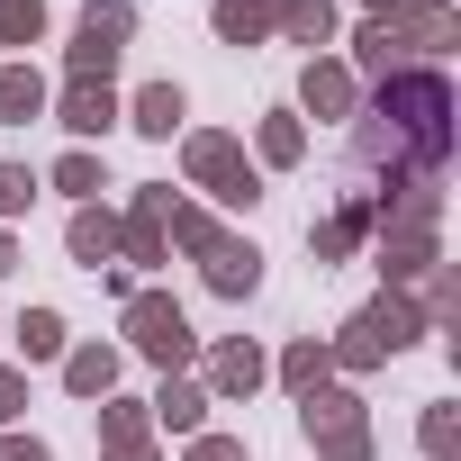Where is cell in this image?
Here are the masks:
<instances>
[{"label":"cell","instance_id":"9c48e42d","mask_svg":"<svg viewBox=\"0 0 461 461\" xmlns=\"http://www.w3.org/2000/svg\"><path fill=\"white\" fill-rule=\"evenodd\" d=\"M299 109H308V118H353V109H362V82L344 73V55H308V73H299Z\"/></svg>","mask_w":461,"mask_h":461},{"label":"cell","instance_id":"83f0119b","mask_svg":"<svg viewBox=\"0 0 461 461\" xmlns=\"http://www.w3.org/2000/svg\"><path fill=\"white\" fill-rule=\"evenodd\" d=\"M181 461H245V443H236V434H190Z\"/></svg>","mask_w":461,"mask_h":461},{"label":"cell","instance_id":"5b68a950","mask_svg":"<svg viewBox=\"0 0 461 461\" xmlns=\"http://www.w3.org/2000/svg\"><path fill=\"white\" fill-rule=\"evenodd\" d=\"M127 344L145 353V362H163V371H181L190 353H199V335H190V317H181V299L172 290H127Z\"/></svg>","mask_w":461,"mask_h":461},{"label":"cell","instance_id":"3957f363","mask_svg":"<svg viewBox=\"0 0 461 461\" xmlns=\"http://www.w3.org/2000/svg\"><path fill=\"white\" fill-rule=\"evenodd\" d=\"M416 335H425V308H416L407 290H380V299L326 344V362H335V371H380V362H398Z\"/></svg>","mask_w":461,"mask_h":461},{"label":"cell","instance_id":"603a6c76","mask_svg":"<svg viewBox=\"0 0 461 461\" xmlns=\"http://www.w3.org/2000/svg\"><path fill=\"white\" fill-rule=\"evenodd\" d=\"M272 371H281V389H317V380H326L335 362H326V344H317V335H299V344H290V353H281Z\"/></svg>","mask_w":461,"mask_h":461},{"label":"cell","instance_id":"44dd1931","mask_svg":"<svg viewBox=\"0 0 461 461\" xmlns=\"http://www.w3.org/2000/svg\"><path fill=\"white\" fill-rule=\"evenodd\" d=\"M254 154H263V163H272V172H290V163H299V154H308V127H299V118H290V109H272V118H263V136H254Z\"/></svg>","mask_w":461,"mask_h":461},{"label":"cell","instance_id":"7a4b0ae2","mask_svg":"<svg viewBox=\"0 0 461 461\" xmlns=\"http://www.w3.org/2000/svg\"><path fill=\"white\" fill-rule=\"evenodd\" d=\"M163 245H181L217 299H254V290H263V254H254V245H236V236H226V226H217L208 208H190V199H172V217H163Z\"/></svg>","mask_w":461,"mask_h":461},{"label":"cell","instance_id":"484cf974","mask_svg":"<svg viewBox=\"0 0 461 461\" xmlns=\"http://www.w3.org/2000/svg\"><path fill=\"white\" fill-rule=\"evenodd\" d=\"M55 190H64L73 208H82V199H100V154H82V145H73V154L55 163Z\"/></svg>","mask_w":461,"mask_h":461},{"label":"cell","instance_id":"e0dca14e","mask_svg":"<svg viewBox=\"0 0 461 461\" xmlns=\"http://www.w3.org/2000/svg\"><path fill=\"white\" fill-rule=\"evenodd\" d=\"M362 236H371V208H362V199L344 190V208H335L326 226H308V254H317V263H344V254H353Z\"/></svg>","mask_w":461,"mask_h":461},{"label":"cell","instance_id":"7c38bea8","mask_svg":"<svg viewBox=\"0 0 461 461\" xmlns=\"http://www.w3.org/2000/svg\"><path fill=\"white\" fill-rule=\"evenodd\" d=\"M100 452H109V461H154V416H145V398H100Z\"/></svg>","mask_w":461,"mask_h":461},{"label":"cell","instance_id":"d6986e66","mask_svg":"<svg viewBox=\"0 0 461 461\" xmlns=\"http://www.w3.org/2000/svg\"><path fill=\"white\" fill-rule=\"evenodd\" d=\"M181 118H190L181 82H145V91H136V109H127V127H136V136H172Z\"/></svg>","mask_w":461,"mask_h":461},{"label":"cell","instance_id":"8992f818","mask_svg":"<svg viewBox=\"0 0 461 461\" xmlns=\"http://www.w3.org/2000/svg\"><path fill=\"white\" fill-rule=\"evenodd\" d=\"M181 172H190L199 190H217L226 208H254V199H263L245 145H236V136H217V127H190V136H181Z\"/></svg>","mask_w":461,"mask_h":461},{"label":"cell","instance_id":"ba28073f","mask_svg":"<svg viewBox=\"0 0 461 461\" xmlns=\"http://www.w3.org/2000/svg\"><path fill=\"white\" fill-rule=\"evenodd\" d=\"M263 380H272V362H263V344H245V335H226V344L208 353V371H199L208 398H254Z\"/></svg>","mask_w":461,"mask_h":461},{"label":"cell","instance_id":"8fae6325","mask_svg":"<svg viewBox=\"0 0 461 461\" xmlns=\"http://www.w3.org/2000/svg\"><path fill=\"white\" fill-rule=\"evenodd\" d=\"M208 407H217V398H208L199 380H181V371H163V389L145 398V416H154L163 434H181V443H190V434H208Z\"/></svg>","mask_w":461,"mask_h":461},{"label":"cell","instance_id":"d4e9b609","mask_svg":"<svg viewBox=\"0 0 461 461\" xmlns=\"http://www.w3.org/2000/svg\"><path fill=\"white\" fill-rule=\"evenodd\" d=\"M46 37V0H0V46H37Z\"/></svg>","mask_w":461,"mask_h":461},{"label":"cell","instance_id":"4dcf8cb0","mask_svg":"<svg viewBox=\"0 0 461 461\" xmlns=\"http://www.w3.org/2000/svg\"><path fill=\"white\" fill-rule=\"evenodd\" d=\"M19 272V236H10V226H0V281H10Z\"/></svg>","mask_w":461,"mask_h":461},{"label":"cell","instance_id":"6da1fadb","mask_svg":"<svg viewBox=\"0 0 461 461\" xmlns=\"http://www.w3.org/2000/svg\"><path fill=\"white\" fill-rule=\"evenodd\" d=\"M452 163V82L443 73H380V91L353 109V199L380 208L389 190L443 181Z\"/></svg>","mask_w":461,"mask_h":461},{"label":"cell","instance_id":"ffe728a7","mask_svg":"<svg viewBox=\"0 0 461 461\" xmlns=\"http://www.w3.org/2000/svg\"><path fill=\"white\" fill-rule=\"evenodd\" d=\"M281 37L308 46V55H326V46H335V0H290V10H281Z\"/></svg>","mask_w":461,"mask_h":461},{"label":"cell","instance_id":"5bb4252c","mask_svg":"<svg viewBox=\"0 0 461 461\" xmlns=\"http://www.w3.org/2000/svg\"><path fill=\"white\" fill-rule=\"evenodd\" d=\"M64 245H73V263L109 272V263H118V217H109L100 199H82V208H73V226H64Z\"/></svg>","mask_w":461,"mask_h":461},{"label":"cell","instance_id":"9a60e30c","mask_svg":"<svg viewBox=\"0 0 461 461\" xmlns=\"http://www.w3.org/2000/svg\"><path fill=\"white\" fill-rule=\"evenodd\" d=\"M281 10H290V0H217V10H208V28H217L226 46H263V37L281 28Z\"/></svg>","mask_w":461,"mask_h":461},{"label":"cell","instance_id":"277c9868","mask_svg":"<svg viewBox=\"0 0 461 461\" xmlns=\"http://www.w3.org/2000/svg\"><path fill=\"white\" fill-rule=\"evenodd\" d=\"M299 434L317 443V461H371V407L335 380L299 389Z\"/></svg>","mask_w":461,"mask_h":461},{"label":"cell","instance_id":"ac0fdd59","mask_svg":"<svg viewBox=\"0 0 461 461\" xmlns=\"http://www.w3.org/2000/svg\"><path fill=\"white\" fill-rule=\"evenodd\" d=\"M46 118V73L37 64H0V127H28Z\"/></svg>","mask_w":461,"mask_h":461},{"label":"cell","instance_id":"4316f807","mask_svg":"<svg viewBox=\"0 0 461 461\" xmlns=\"http://www.w3.org/2000/svg\"><path fill=\"white\" fill-rule=\"evenodd\" d=\"M28 199H37V172H28V163H0V226L28 217Z\"/></svg>","mask_w":461,"mask_h":461},{"label":"cell","instance_id":"2e32d148","mask_svg":"<svg viewBox=\"0 0 461 461\" xmlns=\"http://www.w3.org/2000/svg\"><path fill=\"white\" fill-rule=\"evenodd\" d=\"M55 118H64L73 136H109V127H118V91H109V82H64Z\"/></svg>","mask_w":461,"mask_h":461},{"label":"cell","instance_id":"f1b7e54d","mask_svg":"<svg viewBox=\"0 0 461 461\" xmlns=\"http://www.w3.org/2000/svg\"><path fill=\"white\" fill-rule=\"evenodd\" d=\"M19 416H28V371L0 362V425H19Z\"/></svg>","mask_w":461,"mask_h":461},{"label":"cell","instance_id":"f546056e","mask_svg":"<svg viewBox=\"0 0 461 461\" xmlns=\"http://www.w3.org/2000/svg\"><path fill=\"white\" fill-rule=\"evenodd\" d=\"M0 461H55V452H46L37 434H0Z\"/></svg>","mask_w":461,"mask_h":461},{"label":"cell","instance_id":"4fadbf2b","mask_svg":"<svg viewBox=\"0 0 461 461\" xmlns=\"http://www.w3.org/2000/svg\"><path fill=\"white\" fill-rule=\"evenodd\" d=\"M118 344H64V389L73 398H118Z\"/></svg>","mask_w":461,"mask_h":461},{"label":"cell","instance_id":"30bf717a","mask_svg":"<svg viewBox=\"0 0 461 461\" xmlns=\"http://www.w3.org/2000/svg\"><path fill=\"white\" fill-rule=\"evenodd\" d=\"M163 217H172V190H136V208L118 217V263H163Z\"/></svg>","mask_w":461,"mask_h":461},{"label":"cell","instance_id":"52a82bcc","mask_svg":"<svg viewBox=\"0 0 461 461\" xmlns=\"http://www.w3.org/2000/svg\"><path fill=\"white\" fill-rule=\"evenodd\" d=\"M127 46H136V10H127V0H91L73 46H64V64H73V82H109Z\"/></svg>","mask_w":461,"mask_h":461},{"label":"cell","instance_id":"cb8c5ba5","mask_svg":"<svg viewBox=\"0 0 461 461\" xmlns=\"http://www.w3.org/2000/svg\"><path fill=\"white\" fill-rule=\"evenodd\" d=\"M416 443H425V461H452L461 452V407H425L416 416Z\"/></svg>","mask_w":461,"mask_h":461},{"label":"cell","instance_id":"7402d4cb","mask_svg":"<svg viewBox=\"0 0 461 461\" xmlns=\"http://www.w3.org/2000/svg\"><path fill=\"white\" fill-rule=\"evenodd\" d=\"M10 335H19V353H28V362H64V317H55V308H28Z\"/></svg>","mask_w":461,"mask_h":461}]
</instances>
